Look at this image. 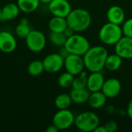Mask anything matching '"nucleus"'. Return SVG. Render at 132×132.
I'll use <instances>...</instances> for the list:
<instances>
[{
  "label": "nucleus",
  "mask_w": 132,
  "mask_h": 132,
  "mask_svg": "<svg viewBox=\"0 0 132 132\" xmlns=\"http://www.w3.org/2000/svg\"><path fill=\"white\" fill-rule=\"evenodd\" d=\"M87 73L86 71H83L80 73L74 76L72 88L73 89H82V88H87Z\"/></svg>",
  "instance_id": "obj_25"
},
{
  "label": "nucleus",
  "mask_w": 132,
  "mask_h": 132,
  "mask_svg": "<svg viewBox=\"0 0 132 132\" xmlns=\"http://www.w3.org/2000/svg\"><path fill=\"white\" fill-rule=\"evenodd\" d=\"M74 125L80 131H94L100 125V118L94 112L84 111L75 117Z\"/></svg>",
  "instance_id": "obj_4"
},
{
  "label": "nucleus",
  "mask_w": 132,
  "mask_h": 132,
  "mask_svg": "<svg viewBox=\"0 0 132 132\" xmlns=\"http://www.w3.org/2000/svg\"><path fill=\"white\" fill-rule=\"evenodd\" d=\"M52 1H53V0H39V2H40V3H43V4H44V5H48V4H50Z\"/></svg>",
  "instance_id": "obj_36"
},
{
  "label": "nucleus",
  "mask_w": 132,
  "mask_h": 132,
  "mask_svg": "<svg viewBox=\"0 0 132 132\" xmlns=\"http://www.w3.org/2000/svg\"><path fill=\"white\" fill-rule=\"evenodd\" d=\"M1 11H2V7L0 5V18H1Z\"/></svg>",
  "instance_id": "obj_37"
},
{
  "label": "nucleus",
  "mask_w": 132,
  "mask_h": 132,
  "mask_svg": "<svg viewBox=\"0 0 132 132\" xmlns=\"http://www.w3.org/2000/svg\"><path fill=\"white\" fill-rule=\"evenodd\" d=\"M127 114H128V116L131 119H132V100H131L130 102L128 103V105L127 108Z\"/></svg>",
  "instance_id": "obj_32"
},
{
  "label": "nucleus",
  "mask_w": 132,
  "mask_h": 132,
  "mask_svg": "<svg viewBox=\"0 0 132 132\" xmlns=\"http://www.w3.org/2000/svg\"><path fill=\"white\" fill-rule=\"evenodd\" d=\"M48 26L50 32H63V31L68 26V25L66 18L53 16L50 19Z\"/></svg>",
  "instance_id": "obj_19"
},
{
  "label": "nucleus",
  "mask_w": 132,
  "mask_h": 132,
  "mask_svg": "<svg viewBox=\"0 0 132 132\" xmlns=\"http://www.w3.org/2000/svg\"><path fill=\"white\" fill-rule=\"evenodd\" d=\"M98 36L103 44L114 46L123 36L122 29L120 25L108 22L100 29Z\"/></svg>",
  "instance_id": "obj_3"
},
{
  "label": "nucleus",
  "mask_w": 132,
  "mask_h": 132,
  "mask_svg": "<svg viewBox=\"0 0 132 132\" xmlns=\"http://www.w3.org/2000/svg\"><path fill=\"white\" fill-rule=\"evenodd\" d=\"M64 46L70 53L83 56L90 49V45L89 40L85 36L75 33L67 39Z\"/></svg>",
  "instance_id": "obj_5"
},
{
  "label": "nucleus",
  "mask_w": 132,
  "mask_h": 132,
  "mask_svg": "<svg viewBox=\"0 0 132 132\" xmlns=\"http://www.w3.org/2000/svg\"><path fill=\"white\" fill-rule=\"evenodd\" d=\"M44 70L50 73H58L64 67V59L58 53H50L43 60Z\"/></svg>",
  "instance_id": "obj_9"
},
{
  "label": "nucleus",
  "mask_w": 132,
  "mask_h": 132,
  "mask_svg": "<svg viewBox=\"0 0 132 132\" xmlns=\"http://www.w3.org/2000/svg\"><path fill=\"white\" fill-rule=\"evenodd\" d=\"M25 39L27 48L33 53L43 51L46 45V37L39 30L32 29Z\"/></svg>",
  "instance_id": "obj_6"
},
{
  "label": "nucleus",
  "mask_w": 132,
  "mask_h": 132,
  "mask_svg": "<svg viewBox=\"0 0 132 132\" xmlns=\"http://www.w3.org/2000/svg\"><path fill=\"white\" fill-rule=\"evenodd\" d=\"M39 0H17V5L21 12L32 13L39 6Z\"/></svg>",
  "instance_id": "obj_21"
},
{
  "label": "nucleus",
  "mask_w": 132,
  "mask_h": 132,
  "mask_svg": "<svg viewBox=\"0 0 132 132\" xmlns=\"http://www.w3.org/2000/svg\"><path fill=\"white\" fill-rule=\"evenodd\" d=\"M63 33H64V35L66 36V37L68 38V37H70L71 36H73V34H75L76 32H75L72 28H70V26H67V27L65 29V30L63 31Z\"/></svg>",
  "instance_id": "obj_30"
},
{
  "label": "nucleus",
  "mask_w": 132,
  "mask_h": 132,
  "mask_svg": "<svg viewBox=\"0 0 132 132\" xmlns=\"http://www.w3.org/2000/svg\"><path fill=\"white\" fill-rule=\"evenodd\" d=\"M104 75L101 71L99 72H90V75L87 77V88L90 92H95L101 90L103 84L104 83Z\"/></svg>",
  "instance_id": "obj_14"
},
{
  "label": "nucleus",
  "mask_w": 132,
  "mask_h": 132,
  "mask_svg": "<svg viewBox=\"0 0 132 132\" xmlns=\"http://www.w3.org/2000/svg\"><path fill=\"white\" fill-rule=\"evenodd\" d=\"M31 28L29 25L27 24H23L19 22L15 29V35L21 38V39H26L27 37V36L29 34V32H31Z\"/></svg>",
  "instance_id": "obj_27"
},
{
  "label": "nucleus",
  "mask_w": 132,
  "mask_h": 132,
  "mask_svg": "<svg viewBox=\"0 0 132 132\" xmlns=\"http://www.w3.org/2000/svg\"><path fill=\"white\" fill-rule=\"evenodd\" d=\"M122 60H123V59L117 53H114V54H111V55L108 54V56L106 59L104 68H106L108 70H109L111 72L116 71L121 67V66L122 64Z\"/></svg>",
  "instance_id": "obj_20"
},
{
  "label": "nucleus",
  "mask_w": 132,
  "mask_h": 132,
  "mask_svg": "<svg viewBox=\"0 0 132 132\" xmlns=\"http://www.w3.org/2000/svg\"><path fill=\"white\" fill-rule=\"evenodd\" d=\"M108 56V52L104 46H90L83 56L85 68L90 72L101 71L104 68Z\"/></svg>",
  "instance_id": "obj_1"
},
{
  "label": "nucleus",
  "mask_w": 132,
  "mask_h": 132,
  "mask_svg": "<svg viewBox=\"0 0 132 132\" xmlns=\"http://www.w3.org/2000/svg\"><path fill=\"white\" fill-rule=\"evenodd\" d=\"M28 73L32 77H38L41 75L44 71V66L41 60H33L29 63L27 67Z\"/></svg>",
  "instance_id": "obj_23"
},
{
  "label": "nucleus",
  "mask_w": 132,
  "mask_h": 132,
  "mask_svg": "<svg viewBox=\"0 0 132 132\" xmlns=\"http://www.w3.org/2000/svg\"><path fill=\"white\" fill-rule=\"evenodd\" d=\"M73 103L70 94H60L56 96L55 98V106L58 110H62V109H68L71 104Z\"/></svg>",
  "instance_id": "obj_22"
},
{
  "label": "nucleus",
  "mask_w": 132,
  "mask_h": 132,
  "mask_svg": "<svg viewBox=\"0 0 132 132\" xmlns=\"http://www.w3.org/2000/svg\"><path fill=\"white\" fill-rule=\"evenodd\" d=\"M122 32L123 36L132 38V18H130L122 23Z\"/></svg>",
  "instance_id": "obj_28"
},
{
  "label": "nucleus",
  "mask_w": 132,
  "mask_h": 132,
  "mask_svg": "<svg viewBox=\"0 0 132 132\" xmlns=\"http://www.w3.org/2000/svg\"><path fill=\"white\" fill-rule=\"evenodd\" d=\"M20 12L21 11L17 3H13V2L7 3L3 7H2L0 21L8 22V21L13 20L16 17H18Z\"/></svg>",
  "instance_id": "obj_15"
},
{
  "label": "nucleus",
  "mask_w": 132,
  "mask_h": 132,
  "mask_svg": "<svg viewBox=\"0 0 132 132\" xmlns=\"http://www.w3.org/2000/svg\"><path fill=\"white\" fill-rule=\"evenodd\" d=\"M17 46L15 36L8 31H0V51L4 53H11Z\"/></svg>",
  "instance_id": "obj_12"
},
{
  "label": "nucleus",
  "mask_w": 132,
  "mask_h": 132,
  "mask_svg": "<svg viewBox=\"0 0 132 132\" xmlns=\"http://www.w3.org/2000/svg\"><path fill=\"white\" fill-rule=\"evenodd\" d=\"M69 94L73 103L77 104H82L87 102L90 92L87 88H82V89L72 88Z\"/></svg>",
  "instance_id": "obj_18"
},
{
  "label": "nucleus",
  "mask_w": 132,
  "mask_h": 132,
  "mask_svg": "<svg viewBox=\"0 0 132 132\" xmlns=\"http://www.w3.org/2000/svg\"><path fill=\"white\" fill-rule=\"evenodd\" d=\"M64 67L67 72L73 76L80 73L85 69L83 56L70 53L64 59Z\"/></svg>",
  "instance_id": "obj_8"
},
{
  "label": "nucleus",
  "mask_w": 132,
  "mask_h": 132,
  "mask_svg": "<svg viewBox=\"0 0 132 132\" xmlns=\"http://www.w3.org/2000/svg\"><path fill=\"white\" fill-rule=\"evenodd\" d=\"M67 25L76 32L87 30L91 24L92 18L90 13L85 9L77 8L72 9L66 18Z\"/></svg>",
  "instance_id": "obj_2"
},
{
  "label": "nucleus",
  "mask_w": 132,
  "mask_h": 132,
  "mask_svg": "<svg viewBox=\"0 0 132 132\" xmlns=\"http://www.w3.org/2000/svg\"><path fill=\"white\" fill-rule=\"evenodd\" d=\"M121 90V84L116 78H109L104 80L101 91L108 98L116 97Z\"/></svg>",
  "instance_id": "obj_13"
},
{
  "label": "nucleus",
  "mask_w": 132,
  "mask_h": 132,
  "mask_svg": "<svg viewBox=\"0 0 132 132\" xmlns=\"http://www.w3.org/2000/svg\"><path fill=\"white\" fill-rule=\"evenodd\" d=\"M104 127L107 130V132H115L118 128V124L114 121H108L104 124Z\"/></svg>",
  "instance_id": "obj_29"
},
{
  "label": "nucleus",
  "mask_w": 132,
  "mask_h": 132,
  "mask_svg": "<svg viewBox=\"0 0 132 132\" xmlns=\"http://www.w3.org/2000/svg\"><path fill=\"white\" fill-rule=\"evenodd\" d=\"M20 22H21V23H23V24L29 25V22L28 19H26V18H22V19L20 20Z\"/></svg>",
  "instance_id": "obj_35"
},
{
  "label": "nucleus",
  "mask_w": 132,
  "mask_h": 132,
  "mask_svg": "<svg viewBox=\"0 0 132 132\" xmlns=\"http://www.w3.org/2000/svg\"><path fill=\"white\" fill-rule=\"evenodd\" d=\"M74 76L70 73L66 71L61 73L57 80L58 85L62 88H70L72 87L73 81Z\"/></svg>",
  "instance_id": "obj_26"
},
{
  "label": "nucleus",
  "mask_w": 132,
  "mask_h": 132,
  "mask_svg": "<svg viewBox=\"0 0 132 132\" xmlns=\"http://www.w3.org/2000/svg\"><path fill=\"white\" fill-rule=\"evenodd\" d=\"M59 54L63 58V59H65L69 54H70V53L68 52V50L65 48V46H62V47H60V52H59Z\"/></svg>",
  "instance_id": "obj_31"
},
{
  "label": "nucleus",
  "mask_w": 132,
  "mask_h": 132,
  "mask_svg": "<svg viewBox=\"0 0 132 132\" xmlns=\"http://www.w3.org/2000/svg\"><path fill=\"white\" fill-rule=\"evenodd\" d=\"M114 52L123 60H131L132 38L123 36L114 45Z\"/></svg>",
  "instance_id": "obj_11"
},
{
  "label": "nucleus",
  "mask_w": 132,
  "mask_h": 132,
  "mask_svg": "<svg viewBox=\"0 0 132 132\" xmlns=\"http://www.w3.org/2000/svg\"><path fill=\"white\" fill-rule=\"evenodd\" d=\"M107 99L108 97L104 95V94L101 90L90 92L87 103L90 108L94 109H100L104 106Z\"/></svg>",
  "instance_id": "obj_17"
},
{
  "label": "nucleus",
  "mask_w": 132,
  "mask_h": 132,
  "mask_svg": "<svg viewBox=\"0 0 132 132\" xmlns=\"http://www.w3.org/2000/svg\"><path fill=\"white\" fill-rule=\"evenodd\" d=\"M74 121L75 116L69 108L58 110L53 118V124L60 131H64L70 128L74 125Z\"/></svg>",
  "instance_id": "obj_7"
},
{
  "label": "nucleus",
  "mask_w": 132,
  "mask_h": 132,
  "mask_svg": "<svg viewBox=\"0 0 132 132\" xmlns=\"http://www.w3.org/2000/svg\"><path fill=\"white\" fill-rule=\"evenodd\" d=\"M107 19L109 22L121 25L125 20V11L119 5H112L107 11Z\"/></svg>",
  "instance_id": "obj_16"
},
{
  "label": "nucleus",
  "mask_w": 132,
  "mask_h": 132,
  "mask_svg": "<svg viewBox=\"0 0 132 132\" xmlns=\"http://www.w3.org/2000/svg\"><path fill=\"white\" fill-rule=\"evenodd\" d=\"M94 132H107V130H106V128H105V127H104V125H98L96 128H95V130L94 131Z\"/></svg>",
  "instance_id": "obj_34"
},
{
  "label": "nucleus",
  "mask_w": 132,
  "mask_h": 132,
  "mask_svg": "<svg viewBox=\"0 0 132 132\" xmlns=\"http://www.w3.org/2000/svg\"><path fill=\"white\" fill-rule=\"evenodd\" d=\"M67 37L63 32H50L49 34V40L50 42L55 46L62 47L65 45L67 41Z\"/></svg>",
  "instance_id": "obj_24"
},
{
  "label": "nucleus",
  "mask_w": 132,
  "mask_h": 132,
  "mask_svg": "<svg viewBox=\"0 0 132 132\" xmlns=\"http://www.w3.org/2000/svg\"><path fill=\"white\" fill-rule=\"evenodd\" d=\"M48 9L53 16L63 18H67L72 10L69 0H53L48 4Z\"/></svg>",
  "instance_id": "obj_10"
},
{
  "label": "nucleus",
  "mask_w": 132,
  "mask_h": 132,
  "mask_svg": "<svg viewBox=\"0 0 132 132\" xmlns=\"http://www.w3.org/2000/svg\"><path fill=\"white\" fill-rule=\"evenodd\" d=\"M60 130L53 124L51 125H50V126H48L47 128L46 129V132H58Z\"/></svg>",
  "instance_id": "obj_33"
}]
</instances>
